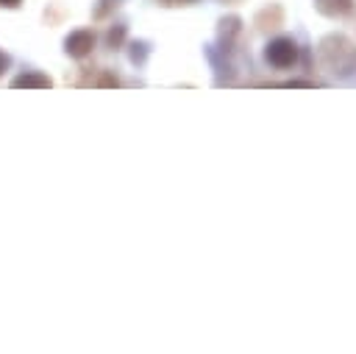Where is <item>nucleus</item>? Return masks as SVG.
I'll return each mask as SVG.
<instances>
[{
  "mask_svg": "<svg viewBox=\"0 0 356 354\" xmlns=\"http://www.w3.org/2000/svg\"><path fill=\"white\" fill-rule=\"evenodd\" d=\"M320 61L334 72V75H348L356 67V47L345 36H325L320 42Z\"/></svg>",
  "mask_w": 356,
  "mask_h": 354,
  "instance_id": "obj_1",
  "label": "nucleus"
},
{
  "mask_svg": "<svg viewBox=\"0 0 356 354\" xmlns=\"http://www.w3.org/2000/svg\"><path fill=\"white\" fill-rule=\"evenodd\" d=\"M264 61H267L270 67H275V70L292 67V64L298 61V45H295V39H289V36H275L273 42H267V47H264Z\"/></svg>",
  "mask_w": 356,
  "mask_h": 354,
  "instance_id": "obj_2",
  "label": "nucleus"
},
{
  "mask_svg": "<svg viewBox=\"0 0 356 354\" xmlns=\"http://www.w3.org/2000/svg\"><path fill=\"white\" fill-rule=\"evenodd\" d=\"M95 42H97V36H95L92 28H78V31L67 33V39H64V53L72 56V59H83V56L92 53Z\"/></svg>",
  "mask_w": 356,
  "mask_h": 354,
  "instance_id": "obj_3",
  "label": "nucleus"
},
{
  "mask_svg": "<svg viewBox=\"0 0 356 354\" xmlns=\"http://www.w3.org/2000/svg\"><path fill=\"white\" fill-rule=\"evenodd\" d=\"M284 25V8L278 6V3H270L267 8H261L259 14H256V28L259 31H275V28H281Z\"/></svg>",
  "mask_w": 356,
  "mask_h": 354,
  "instance_id": "obj_4",
  "label": "nucleus"
},
{
  "mask_svg": "<svg viewBox=\"0 0 356 354\" xmlns=\"http://www.w3.org/2000/svg\"><path fill=\"white\" fill-rule=\"evenodd\" d=\"M11 86H14V89H47V86H53V81H50L44 72L31 70V72L17 75V78L11 81Z\"/></svg>",
  "mask_w": 356,
  "mask_h": 354,
  "instance_id": "obj_5",
  "label": "nucleus"
},
{
  "mask_svg": "<svg viewBox=\"0 0 356 354\" xmlns=\"http://www.w3.org/2000/svg\"><path fill=\"white\" fill-rule=\"evenodd\" d=\"M314 6L323 17H345L353 8V0H314Z\"/></svg>",
  "mask_w": 356,
  "mask_h": 354,
  "instance_id": "obj_6",
  "label": "nucleus"
},
{
  "mask_svg": "<svg viewBox=\"0 0 356 354\" xmlns=\"http://www.w3.org/2000/svg\"><path fill=\"white\" fill-rule=\"evenodd\" d=\"M239 31H242V20L239 17H225L220 22V45H222V50L239 36Z\"/></svg>",
  "mask_w": 356,
  "mask_h": 354,
  "instance_id": "obj_7",
  "label": "nucleus"
},
{
  "mask_svg": "<svg viewBox=\"0 0 356 354\" xmlns=\"http://www.w3.org/2000/svg\"><path fill=\"white\" fill-rule=\"evenodd\" d=\"M122 39H125V25H117V28H108V33H106V45L114 50V47H120L122 45Z\"/></svg>",
  "mask_w": 356,
  "mask_h": 354,
  "instance_id": "obj_8",
  "label": "nucleus"
},
{
  "mask_svg": "<svg viewBox=\"0 0 356 354\" xmlns=\"http://www.w3.org/2000/svg\"><path fill=\"white\" fill-rule=\"evenodd\" d=\"M145 56H147V45L145 42L131 45V61H145Z\"/></svg>",
  "mask_w": 356,
  "mask_h": 354,
  "instance_id": "obj_9",
  "label": "nucleus"
},
{
  "mask_svg": "<svg viewBox=\"0 0 356 354\" xmlns=\"http://www.w3.org/2000/svg\"><path fill=\"white\" fill-rule=\"evenodd\" d=\"M95 84H97V86H120V78H117V75H100Z\"/></svg>",
  "mask_w": 356,
  "mask_h": 354,
  "instance_id": "obj_10",
  "label": "nucleus"
},
{
  "mask_svg": "<svg viewBox=\"0 0 356 354\" xmlns=\"http://www.w3.org/2000/svg\"><path fill=\"white\" fill-rule=\"evenodd\" d=\"M159 6H167V8H172V6H189V3H195V0H156Z\"/></svg>",
  "mask_w": 356,
  "mask_h": 354,
  "instance_id": "obj_11",
  "label": "nucleus"
},
{
  "mask_svg": "<svg viewBox=\"0 0 356 354\" xmlns=\"http://www.w3.org/2000/svg\"><path fill=\"white\" fill-rule=\"evenodd\" d=\"M8 64H11V59H8V53H3V50H0V75H3L6 70H8Z\"/></svg>",
  "mask_w": 356,
  "mask_h": 354,
  "instance_id": "obj_12",
  "label": "nucleus"
},
{
  "mask_svg": "<svg viewBox=\"0 0 356 354\" xmlns=\"http://www.w3.org/2000/svg\"><path fill=\"white\" fill-rule=\"evenodd\" d=\"M19 3H22V0H0V6H3V8H17Z\"/></svg>",
  "mask_w": 356,
  "mask_h": 354,
  "instance_id": "obj_13",
  "label": "nucleus"
}]
</instances>
